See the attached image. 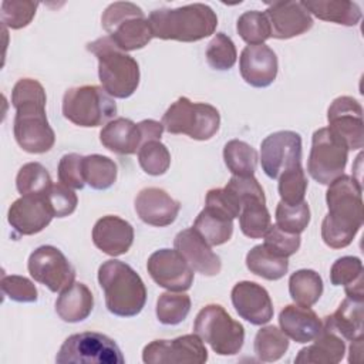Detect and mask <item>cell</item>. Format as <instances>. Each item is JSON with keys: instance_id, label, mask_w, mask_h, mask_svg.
Returning a JSON list of instances; mask_svg holds the SVG:
<instances>
[{"instance_id": "cell-7", "label": "cell", "mask_w": 364, "mask_h": 364, "mask_svg": "<svg viewBox=\"0 0 364 364\" xmlns=\"http://www.w3.org/2000/svg\"><path fill=\"white\" fill-rule=\"evenodd\" d=\"M61 109L65 119L85 128L108 124L117 115L114 98L98 85L68 88L64 92Z\"/></svg>"}, {"instance_id": "cell-12", "label": "cell", "mask_w": 364, "mask_h": 364, "mask_svg": "<svg viewBox=\"0 0 364 364\" xmlns=\"http://www.w3.org/2000/svg\"><path fill=\"white\" fill-rule=\"evenodd\" d=\"M27 269L36 282L44 284L53 293H61L75 279L73 264L60 249L51 245L37 247L28 257Z\"/></svg>"}, {"instance_id": "cell-51", "label": "cell", "mask_w": 364, "mask_h": 364, "mask_svg": "<svg viewBox=\"0 0 364 364\" xmlns=\"http://www.w3.org/2000/svg\"><path fill=\"white\" fill-rule=\"evenodd\" d=\"M205 206L225 215L232 220L239 218V213L242 209L239 200L225 188H215L208 191Z\"/></svg>"}, {"instance_id": "cell-39", "label": "cell", "mask_w": 364, "mask_h": 364, "mask_svg": "<svg viewBox=\"0 0 364 364\" xmlns=\"http://www.w3.org/2000/svg\"><path fill=\"white\" fill-rule=\"evenodd\" d=\"M237 34L249 46L264 44L272 37V28L267 16L259 10H249L239 16L236 23Z\"/></svg>"}, {"instance_id": "cell-21", "label": "cell", "mask_w": 364, "mask_h": 364, "mask_svg": "<svg viewBox=\"0 0 364 364\" xmlns=\"http://www.w3.org/2000/svg\"><path fill=\"white\" fill-rule=\"evenodd\" d=\"M135 212L139 219L151 226L164 228L175 222L181 203L166 191L155 186L144 188L135 198Z\"/></svg>"}, {"instance_id": "cell-38", "label": "cell", "mask_w": 364, "mask_h": 364, "mask_svg": "<svg viewBox=\"0 0 364 364\" xmlns=\"http://www.w3.org/2000/svg\"><path fill=\"white\" fill-rule=\"evenodd\" d=\"M156 318L165 326L182 323L191 311V299L182 291H165L156 300Z\"/></svg>"}, {"instance_id": "cell-5", "label": "cell", "mask_w": 364, "mask_h": 364, "mask_svg": "<svg viewBox=\"0 0 364 364\" xmlns=\"http://www.w3.org/2000/svg\"><path fill=\"white\" fill-rule=\"evenodd\" d=\"M87 50L98 60V77L102 88L112 98H128L139 85V65L135 58L117 47L108 37L87 44Z\"/></svg>"}, {"instance_id": "cell-8", "label": "cell", "mask_w": 364, "mask_h": 364, "mask_svg": "<svg viewBox=\"0 0 364 364\" xmlns=\"http://www.w3.org/2000/svg\"><path fill=\"white\" fill-rule=\"evenodd\" d=\"M161 124L169 134H183L196 141L210 139L220 127L219 111L206 102L179 97L164 114Z\"/></svg>"}, {"instance_id": "cell-15", "label": "cell", "mask_w": 364, "mask_h": 364, "mask_svg": "<svg viewBox=\"0 0 364 364\" xmlns=\"http://www.w3.org/2000/svg\"><path fill=\"white\" fill-rule=\"evenodd\" d=\"M152 280L169 291H186L193 283V270L176 249L155 250L146 262Z\"/></svg>"}, {"instance_id": "cell-43", "label": "cell", "mask_w": 364, "mask_h": 364, "mask_svg": "<svg viewBox=\"0 0 364 364\" xmlns=\"http://www.w3.org/2000/svg\"><path fill=\"white\" fill-rule=\"evenodd\" d=\"M274 218H276V225L280 229L289 233L300 235L310 222L309 203L303 200L299 205H287L280 200L276 206Z\"/></svg>"}, {"instance_id": "cell-29", "label": "cell", "mask_w": 364, "mask_h": 364, "mask_svg": "<svg viewBox=\"0 0 364 364\" xmlns=\"http://www.w3.org/2000/svg\"><path fill=\"white\" fill-rule=\"evenodd\" d=\"M307 11L320 20L341 24L355 26L361 20V9L354 1L347 0H301Z\"/></svg>"}, {"instance_id": "cell-27", "label": "cell", "mask_w": 364, "mask_h": 364, "mask_svg": "<svg viewBox=\"0 0 364 364\" xmlns=\"http://www.w3.org/2000/svg\"><path fill=\"white\" fill-rule=\"evenodd\" d=\"M94 309L91 290L80 282H74L64 289L55 300V313L65 323H80L85 320Z\"/></svg>"}, {"instance_id": "cell-22", "label": "cell", "mask_w": 364, "mask_h": 364, "mask_svg": "<svg viewBox=\"0 0 364 364\" xmlns=\"http://www.w3.org/2000/svg\"><path fill=\"white\" fill-rule=\"evenodd\" d=\"M175 249L183 256L193 272L203 276H216L220 273V257L209 246L193 228L181 230L173 239Z\"/></svg>"}, {"instance_id": "cell-19", "label": "cell", "mask_w": 364, "mask_h": 364, "mask_svg": "<svg viewBox=\"0 0 364 364\" xmlns=\"http://www.w3.org/2000/svg\"><path fill=\"white\" fill-rule=\"evenodd\" d=\"M264 14L269 18L272 37L287 40L309 31L313 27V17L301 1L267 3Z\"/></svg>"}, {"instance_id": "cell-36", "label": "cell", "mask_w": 364, "mask_h": 364, "mask_svg": "<svg viewBox=\"0 0 364 364\" xmlns=\"http://www.w3.org/2000/svg\"><path fill=\"white\" fill-rule=\"evenodd\" d=\"M239 225L245 236L250 239L263 237L272 225L266 200L255 199L245 202L239 213Z\"/></svg>"}, {"instance_id": "cell-45", "label": "cell", "mask_w": 364, "mask_h": 364, "mask_svg": "<svg viewBox=\"0 0 364 364\" xmlns=\"http://www.w3.org/2000/svg\"><path fill=\"white\" fill-rule=\"evenodd\" d=\"M38 3L36 1H17L4 0L0 9L1 23L13 30L23 28L31 23L36 16Z\"/></svg>"}, {"instance_id": "cell-25", "label": "cell", "mask_w": 364, "mask_h": 364, "mask_svg": "<svg viewBox=\"0 0 364 364\" xmlns=\"http://www.w3.org/2000/svg\"><path fill=\"white\" fill-rule=\"evenodd\" d=\"M101 144L114 154L132 155L144 145L139 125L128 118H115L105 124L100 132Z\"/></svg>"}, {"instance_id": "cell-2", "label": "cell", "mask_w": 364, "mask_h": 364, "mask_svg": "<svg viewBox=\"0 0 364 364\" xmlns=\"http://www.w3.org/2000/svg\"><path fill=\"white\" fill-rule=\"evenodd\" d=\"M327 186L328 212L321 222V237L328 247L343 249L351 245L363 226V188L344 173Z\"/></svg>"}, {"instance_id": "cell-3", "label": "cell", "mask_w": 364, "mask_h": 364, "mask_svg": "<svg viewBox=\"0 0 364 364\" xmlns=\"http://www.w3.org/2000/svg\"><path fill=\"white\" fill-rule=\"evenodd\" d=\"M152 36L161 40L193 43L215 33L216 13L203 3L186 4L176 9H158L149 13Z\"/></svg>"}, {"instance_id": "cell-20", "label": "cell", "mask_w": 364, "mask_h": 364, "mask_svg": "<svg viewBox=\"0 0 364 364\" xmlns=\"http://www.w3.org/2000/svg\"><path fill=\"white\" fill-rule=\"evenodd\" d=\"M277 68V55L266 44L246 46L240 53V75L255 88L269 87L276 80Z\"/></svg>"}, {"instance_id": "cell-33", "label": "cell", "mask_w": 364, "mask_h": 364, "mask_svg": "<svg viewBox=\"0 0 364 364\" xmlns=\"http://www.w3.org/2000/svg\"><path fill=\"white\" fill-rule=\"evenodd\" d=\"M289 293L296 304L311 307L323 294L321 276L311 269L296 270L289 279Z\"/></svg>"}, {"instance_id": "cell-30", "label": "cell", "mask_w": 364, "mask_h": 364, "mask_svg": "<svg viewBox=\"0 0 364 364\" xmlns=\"http://www.w3.org/2000/svg\"><path fill=\"white\" fill-rule=\"evenodd\" d=\"M330 280L333 286H344L347 297L364 300V270L360 257L337 259L330 269Z\"/></svg>"}, {"instance_id": "cell-42", "label": "cell", "mask_w": 364, "mask_h": 364, "mask_svg": "<svg viewBox=\"0 0 364 364\" xmlns=\"http://www.w3.org/2000/svg\"><path fill=\"white\" fill-rule=\"evenodd\" d=\"M280 200L287 205H299L304 200L307 191V176L301 165L284 171L279 178Z\"/></svg>"}, {"instance_id": "cell-37", "label": "cell", "mask_w": 364, "mask_h": 364, "mask_svg": "<svg viewBox=\"0 0 364 364\" xmlns=\"http://www.w3.org/2000/svg\"><path fill=\"white\" fill-rule=\"evenodd\" d=\"M289 348V337L276 326L262 327L255 337V353L260 361L280 360Z\"/></svg>"}, {"instance_id": "cell-4", "label": "cell", "mask_w": 364, "mask_h": 364, "mask_svg": "<svg viewBox=\"0 0 364 364\" xmlns=\"http://www.w3.org/2000/svg\"><path fill=\"white\" fill-rule=\"evenodd\" d=\"M98 283L104 290L105 306L114 316L134 317L142 311L146 287L141 276L125 262H104L98 269Z\"/></svg>"}, {"instance_id": "cell-14", "label": "cell", "mask_w": 364, "mask_h": 364, "mask_svg": "<svg viewBox=\"0 0 364 364\" xmlns=\"http://www.w3.org/2000/svg\"><path fill=\"white\" fill-rule=\"evenodd\" d=\"M260 162L270 179H277L284 171L301 165V136L294 131H277L260 144Z\"/></svg>"}, {"instance_id": "cell-41", "label": "cell", "mask_w": 364, "mask_h": 364, "mask_svg": "<svg viewBox=\"0 0 364 364\" xmlns=\"http://www.w3.org/2000/svg\"><path fill=\"white\" fill-rule=\"evenodd\" d=\"M138 162L145 173L159 176L168 171L171 154L161 141H148L138 149Z\"/></svg>"}, {"instance_id": "cell-50", "label": "cell", "mask_w": 364, "mask_h": 364, "mask_svg": "<svg viewBox=\"0 0 364 364\" xmlns=\"http://www.w3.org/2000/svg\"><path fill=\"white\" fill-rule=\"evenodd\" d=\"M225 189H228L239 200L240 206L245 202L255 200V199L266 200L263 188L260 186V183L257 182V179L253 175L252 176H236V175H232V178L226 183Z\"/></svg>"}, {"instance_id": "cell-32", "label": "cell", "mask_w": 364, "mask_h": 364, "mask_svg": "<svg viewBox=\"0 0 364 364\" xmlns=\"http://www.w3.org/2000/svg\"><path fill=\"white\" fill-rule=\"evenodd\" d=\"M246 267L250 273L263 277L266 280H279L289 270L287 257H282L269 249L264 245L253 246L246 255Z\"/></svg>"}, {"instance_id": "cell-16", "label": "cell", "mask_w": 364, "mask_h": 364, "mask_svg": "<svg viewBox=\"0 0 364 364\" xmlns=\"http://www.w3.org/2000/svg\"><path fill=\"white\" fill-rule=\"evenodd\" d=\"M328 128L344 141L348 151L364 145V121L361 104L348 95L337 97L327 109Z\"/></svg>"}, {"instance_id": "cell-28", "label": "cell", "mask_w": 364, "mask_h": 364, "mask_svg": "<svg viewBox=\"0 0 364 364\" xmlns=\"http://www.w3.org/2000/svg\"><path fill=\"white\" fill-rule=\"evenodd\" d=\"M363 318H364V300L346 297L338 309L324 318V323L333 328L343 338L354 341L364 338L363 331Z\"/></svg>"}, {"instance_id": "cell-49", "label": "cell", "mask_w": 364, "mask_h": 364, "mask_svg": "<svg viewBox=\"0 0 364 364\" xmlns=\"http://www.w3.org/2000/svg\"><path fill=\"white\" fill-rule=\"evenodd\" d=\"M82 155L80 154H65L58 162V179L61 183L71 189H82L85 186L82 173Z\"/></svg>"}, {"instance_id": "cell-9", "label": "cell", "mask_w": 364, "mask_h": 364, "mask_svg": "<svg viewBox=\"0 0 364 364\" xmlns=\"http://www.w3.org/2000/svg\"><path fill=\"white\" fill-rule=\"evenodd\" d=\"M193 331L219 355H235L245 343L243 326L220 304H208L196 314Z\"/></svg>"}, {"instance_id": "cell-31", "label": "cell", "mask_w": 364, "mask_h": 364, "mask_svg": "<svg viewBox=\"0 0 364 364\" xmlns=\"http://www.w3.org/2000/svg\"><path fill=\"white\" fill-rule=\"evenodd\" d=\"M192 228L209 246H219L232 237L233 220L205 206L196 216Z\"/></svg>"}, {"instance_id": "cell-6", "label": "cell", "mask_w": 364, "mask_h": 364, "mask_svg": "<svg viewBox=\"0 0 364 364\" xmlns=\"http://www.w3.org/2000/svg\"><path fill=\"white\" fill-rule=\"evenodd\" d=\"M102 28L122 51L144 48L152 38L149 20L142 9L131 1L111 3L101 16Z\"/></svg>"}, {"instance_id": "cell-46", "label": "cell", "mask_w": 364, "mask_h": 364, "mask_svg": "<svg viewBox=\"0 0 364 364\" xmlns=\"http://www.w3.org/2000/svg\"><path fill=\"white\" fill-rule=\"evenodd\" d=\"M264 247L270 252L282 256V257H290L294 255L300 247V235L289 233L283 229H280L276 223L270 225L267 232L263 236Z\"/></svg>"}, {"instance_id": "cell-26", "label": "cell", "mask_w": 364, "mask_h": 364, "mask_svg": "<svg viewBox=\"0 0 364 364\" xmlns=\"http://www.w3.org/2000/svg\"><path fill=\"white\" fill-rule=\"evenodd\" d=\"M314 343L301 348L296 355V363L313 364H337L346 354V344L343 337L323 323V328L313 340Z\"/></svg>"}, {"instance_id": "cell-18", "label": "cell", "mask_w": 364, "mask_h": 364, "mask_svg": "<svg viewBox=\"0 0 364 364\" xmlns=\"http://www.w3.org/2000/svg\"><path fill=\"white\" fill-rule=\"evenodd\" d=\"M230 296L236 313L250 324L263 326L273 318V303L263 286L243 280L233 286Z\"/></svg>"}, {"instance_id": "cell-35", "label": "cell", "mask_w": 364, "mask_h": 364, "mask_svg": "<svg viewBox=\"0 0 364 364\" xmlns=\"http://www.w3.org/2000/svg\"><path fill=\"white\" fill-rule=\"evenodd\" d=\"M223 161L232 175L252 176L257 165V152L245 141L230 139L223 146Z\"/></svg>"}, {"instance_id": "cell-34", "label": "cell", "mask_w": 364, "mask_h": 364, "mask_svg": "<svg viewBox=\"0 0 364 364\" xmlns=\"http://www.w3.org/2000/svg\"><path fill=\"white\" fill-rule=\"evenodd\" d=\"M82 173L85 183L95 191H105L117 181V164L104 155L92 154L82 158Z\"/></svg>"}, {"instance_id": "cell-10", "label": "cell", "mask_w": 364, "mask_h": 364, "mask_svg": "<svg viewBox=\"0 0 364 364\" xmlns=\"http://www.w3.org/2000/svg\"><path fill=\"white\" fill-rule=\"evenodd\" d=\"M57 364H124L125 358L118 344L97 331L71 334L61 344Z\"/></svg>"}, {"instance_id": "cell-44", "label": "cell", "mask_w": 364, "mask_h": 364, "mask_svg": "<svg viewBox=\"0 0 364 364\" xmlns=\"http://www.w3.org/2000/svg\"><path fill=\"white\" fill-rule=\"evenodd\" d=\"M237 51L232 38L225 33H216L206 48L208 64L215 70L225 71L235 65Z\"/></svg>"}, {"instance_id": "cell-47", "label": "cell", "mask_w": 364, "mask_h": 364, "mask_svg": "<svg viewBox=\"0 0 364 364\" xmlns=\"http://www.w3.org/2000/svg\"><path fill=\"white\" fill-rule=\"evenodd\" d=\"M1 291L10 300L17 303H34L38 299V291L34 283L18 274H3Z\"/></svg>"}, {"instance_id": "cell-24", "label": "cell", "mask_w": 364, "mask_h": 364, "mask_svg": "<svg viewBox=\"0 0 364 364\" xmlns=\"http://www.w3.org/2000/svg\"><path fill=\"white\" fill-rule=\"evenodd\" d=\"M282 331L296 343L313 341L323 328V321L310 309L299 304H287L279 314Z\"/></svg>"}, {"instance_id": "cell-17", "label": "cell", "mask_w": 364, "mask_h": 364, "mask_svg": "<svg viewBox=\"0 0 364 364\" xmlns=\"http://www.w3.org/2000/svg\"><path fill=\"white\" fill-rule=\"evenodd\" d=\"M54 218L46 195H26L16 199L7 212V220L14 232L30 236L46 229Z\"/></svg>"}, {"instance_id": "cell-13", "label": "cell", "mask_w": 364, "mask_h": 364, "mask_svg": "<svg viewBox=\"0 0 364 364\" xmlns=\"http://www.w3.org/2000/svg\"><path fill=\"white\" fill-rule=\"evenodd\" d=\"M142 361L146 364H203L208 361V350L196 334H185L173 340H154L142 350Z\"/></svg>"}, {"instance_id": "cell-1", "label": "cell", "mask_w": 364, "mask_h": 364, "mask_svg": "<svg viewBox=\"0 0 364 364\" xmlns=\"http://www.w3.org/2000/svg\"><path fill=\"white\" fill-rule=\"evenodd\" d=\"M46 91L33 78L18 80L11 91V105L16 108L13 132L18 146L28 154L48 152L55 134L46 115Z\"/></svg>"}, {"instance_id": "cell-48", "label": "cell", "mask_w": 364, "mask_h": 364, "mask_svg": "<svg viewBox=\"0 0 364 364\" xmlns=\"http://www.w3.org/2000/svg\"><path fill=\"white\" fill-rule=\"evenodd\" d=\"M46 199L54 218H65L71 215L78 205V198L75 192L61 182L53 183L50 186L46 193Z\"/></svg>"}, {"instance_id": "cell-23", "label": "cell", "mask_w": 364, "mask_h": 364, "mask_svg": "<svg viewBox=\"0 0 364 364\" xmlns=\"http://www.w3.org/2000/svg\"><path fill=\"white\" fill-rule=\"evenodd\" d=\"M92 242L105 255H125L134 242V228L119 216H102L92 228Z\"/></svg>"}, {"instance_id": "cell-40", "label": "cell", "mask_w": 364, "mask_h": 364, "mask_svg": "<svg viewBox=\"0 0 364 364\" xmlns=\"http://www.w3.org/2000/svg\"><path fill=\"white\" fill-rule=\"evenodd\" d=\"M51 185L48 171L38 162L24 164L16 176V188L21 196L46 195Z\"/></svg>"}, {"instance_id": "cell-11", "label": "cell", "mask_w": 364, "mask_h": 364, "mask_svg": "<svg viewBox=\"0 0 364 364\" xmlns=\"http://www.w3.org/2000/svg\"><path fill=\"white\" fill-rule=\"evenodd\" d=\"M347 159V145L328 127L314 131L307 161V172L316 182L330 185L344 173Z\"/></svg>"}]
</instances>
